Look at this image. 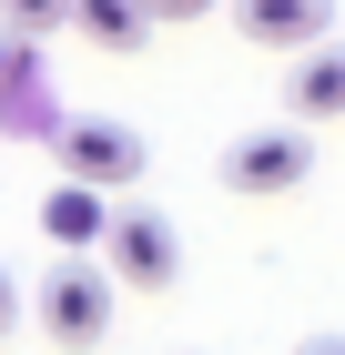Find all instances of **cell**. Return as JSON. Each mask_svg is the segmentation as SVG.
Returning <instances> with one entry per match:
<instances>
[{"label": "cell", "mask_w": 345, "mask_h": 355, "mask_svg": "<svg viewBox=\"0 0 345 355\" xmlns=\"http://www.w3.org/2000/svg\"><path fill=\"white\" fill-rule=\"evenodd\" d=\"M285 122H345V41L325 31V41H305L294 51V71H285Z\"/></svg>", "instance_id": "cell-5"}, {"label": "cell", "mask_w": 345, "mask_h": 355, "mask_svg": "<svg viewBox=\"0 0 345 355\" xmlns=\"http://www.w3.org/2000/svg\"><path fill=\"white\" fill-rule=\"evenodd\" d=\"M294 355H345V335H305V345H294Z\"/></svg>", "instance_id": "cell-13"}, {"label": "cell", "mask_w": 345, "mask_h": 355, "mask_svg": "<svg viewBox=\"0 0 345 355\" xmlns=\"http://www.w3.org/2000/svg\"><path fill=\"white\" fill-rule=\"evenodd\" d=\"M315 173V142H305V122H254V132L224 142V193H244V203H264V193H294Z\"/></svg>", "instance_id": "cell-1"}, {"label": "cell", "mask_w": 345, "mask_h": 355, "mask_svg": "<svg viewBox=\"0 0 345 355\" xmlns=\"http://www.w3.org/2000/svg\"><path fill=\"white\" fill-rule=\"evenodd\" d=\"M234 31L254 51H305L335 31V0H234Z\"/></svg>", "instance_id": "cell-6"}, {"label": "cell", "mask_w": 345, "mask_h": 355, "mask_svg": "<svg viewBox=\"0 0 345 355\" xmlns=\"http://www.w3.org/2000/svg\"><path fill=\"white\" fill-rule=\"evenodd\" d=\"M153 21H203V10H224V0H142Z\"/></svg>", "instance_id": "cell-11"}, {"label": "cell", "mask_w": 345, "mask_h": 355, "mask_svg": "<svg viewBox=\"0 0 345 355\" xmlns=\"http://www.w3.org/2000/svg\"><path fill=\"white\" fill-rule=\"evenodd\" d=\"M61 31H81L92 51H142V41H153V10H142V0H71Z\"/></svg>", "instance_id": "cell-8"}, {"label": "cell", "mask_w": 345, "mask_h": 355, "mask_svg": "<svg viewBox=\"0 0 345 355\" xmlns=\"http://www.w3.org/2000/svg\"><path fill=\"white\" fill-rule=\"evenodd\" d=\"M41 325H51V345H102L112 335V274L81 264V254H61L51 274H41Z\"/></svg>", "instance_id": "cell-2"}, {"label": "cell", "mask_w": 345, "mask_h": 355, "mask_svg": "<svg viewBox=\"0 0 345 355\" xmlns=\"http://www.w3.org/2000/svg\"><path fill=\"white\" fill-rule=\"evenodd\" d=\"M0 92H31V41L21 31H0Z\"/></svg>", "instance_id": "cell-10"}, {"label": "cell", "mask_w": 345, "mask_h": 355, "mask_svg": "<svg viewBox=\"0 0 345 355\" xmlns=\"http://www.w3.org/2000/svg\"><path fill=\"white\" fill-rule=\"evenodd\" d=\"M102 254H112V284H133V295H162L173 274H183V254H173V223L142 214V203H122V214L102 223Z\"/></svg>", "instance_id": "cell-3"}, {"label": "cell", "mask_w": 345, "mask_h": 355, "mask_svg": "<svg viewBox=\"0 0 345 355\" xmlns=\"http://www.w3.org/2000/svg\"><path fill=\"white\" fill-rule=\"evenodd\" d=\"M21 325V284H10V274H0V335Z\"/></svg>", "instance_id": "cell-12"}, {"label": "cell", "mask_w": 345, "mask_h": 355, "mask_svg": "<svg viewBox=\"0 0 345 355\" xmlns=\"http://www.w3.org/2000/svg\"><path fill=\"white\" fill-rule=\"evenodd\" d=\"M102 223H112L102 183H71V173H61V183L41 193V234H51L61 254H92V244H102Z\"/></svg>", "instance_id": "cell-7"}, {"label": "cell", "mask_w": 345, "mask_h": 355, "mask_svg": "<svg viewBox=\"0 0 345 355\" xmlns=\"http://www.w3.org/2000/svg\"><path fill=\"white\" fill-rule=\"evenodd\" d=\"M142 163H153V153H142V132H133V122H102V112L61 122V173H71V183H102V193H122Z\"/></svg>", "instance_id": "cell-4"}, {"label": "cell", "mask_w": 345, "mask_h": 355, "mask_svg": "<svg viewBox=\"0 0 345 355\" xmlns=\"http://www.w3.org/2000/svg\"><path fill=\"white\" fill-rule=\"evenodd\" d=\"M61 21H71V0H0V31H21V41H41Z\"/></svg>", "instance_id": "cell-9"}]
</instances>
